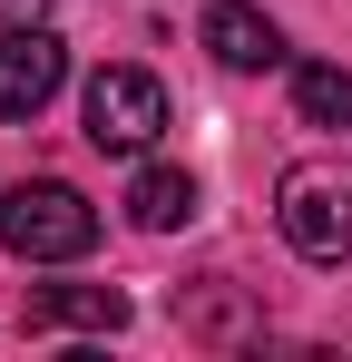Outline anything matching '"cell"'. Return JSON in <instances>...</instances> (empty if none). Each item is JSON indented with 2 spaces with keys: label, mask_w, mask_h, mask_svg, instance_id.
Here are the masks:
<instances>
[{
  "label": "cell",
  "mask_w": 352,
  "mask_h": 362,
  "mask_svg": "<svg viewBox=\"0 0 352 362\" xmlns=\"http://www.w3.org/2000/svg\"><path fill=\"white\" fill-rule=\"evenodd\" d=\"M274 226L303 264H352V157H303L274 186Z\"/></svg>",
  "instance_id": "1"
},
{
  "label": "cell",
  "mask_w": 352,
  "mask_h": 362,
  "mask_svg": "<svg viewBox=\"0 0 352 362\" xmlns=\"http://www.w3.org/2000/svg\"><path fill=\"white\" fill-rule=\"evenodd\" d=\"M0 245L20 255V264H78L88 245H98V206L78 196V186L59 177H30L0 196Z\"/></svg>",
  "instance_id": "2"
},
{
  "label": "cell",
  "mask_w": 352,
  "mask_h": 362,
  "mask_svg": "<svg viewBox=\"0 0 352 362\" xmlns=\"http://www.w3.org/2000/svg\"><path fill=\"white\" fill-rule=\"evenodd\" d=\"M78 118H88V147L98 157H147L157 127H167V88L147 69H98L88 98H78Z\"/></svg>",
  "instance_id": "3"
},
{
  "label": "cell",
  "mask_w": 352,
  "mask_h": 362,
  "mask_svg": "<svg viewBox=\"0 0 352 362\" xmlns=\"http://www.w3.org/2000/svg\"><path fill=\"white\" fill-rule=\"evenodd\" d=\"M69 78V49H59L49 20H10L0 30V118H40Z\"/></svg>",
  "instance_id": "4"
},
{
  "label": "cell",
  "mask_w": 352,
  "mask_h": 362,
  "mask_svg": "<svg viewBox=\"0 0 352 362\" xmlns=\"http://www.w3.org/2000/svg\"><path fill=\"white\" fill-rule=\"evenodd\" d=\"M196 40H206V49H216L225 69H274V59H284V30H274L254 0H206Z\"/></svg>",
  "instance_id": "5"
},
{
  "label": "cell",
  "mask_w": 352,
  "mask_h": 362,
  "mask_svg": "<svg viewBox=\"0 0 352 362\" xmlns=\"http://www.w3.org/2000/svg\"><path fill=\"white\" fill-rule=\"evenodd\" d=\"M59 323L69 333H117L127 323V294L117 284H40L30 294V333H59Z\"/></svg>",
  "instance_id": "6"
},
{
  "label": "cell",
  "mask_w": 352,
  "mask_h": 362,
  "mask_svg": "<svg viewBox=\"0 0 352 362\" xmlns=\"http://www.w3.org/2000/svg\"><path fill=\"white\" fill-rule=\"evenodd\" d=\"M127 216H137L147 235L186 226V216H196V177H186V167H137V186H127Z\"/></svg>",
  "instance_id": "7"
},
{
  "label": "cell",
  "mask_w": 352,
  "mask_h": 362,
  "mask_svg": "<svg viewBox=\"0 0 352 362\" xmlns=\"http://www.w3.org/2000/svg\"><path fill=\"white\" fill-rule=\"evenodd\" d=\"M293 108H303V127H352V69L303 59L293 69Z\"/></svg>",
  "instance_id": "8"
},
{
  "label": "cell",
  "mask_w": 352,
  "mask_h": 362,
  "mask_svg": "<svg viewBox=\"0 0 352 362\" xmlns=\"http://www.w3.org/2000/svg\"><path fill=\"white\" fill-rule=\"evenodd\" d=\"M0 20H49V0H0Z\"/></svg>",
  "instance_id": "9"
}]
</instances>
